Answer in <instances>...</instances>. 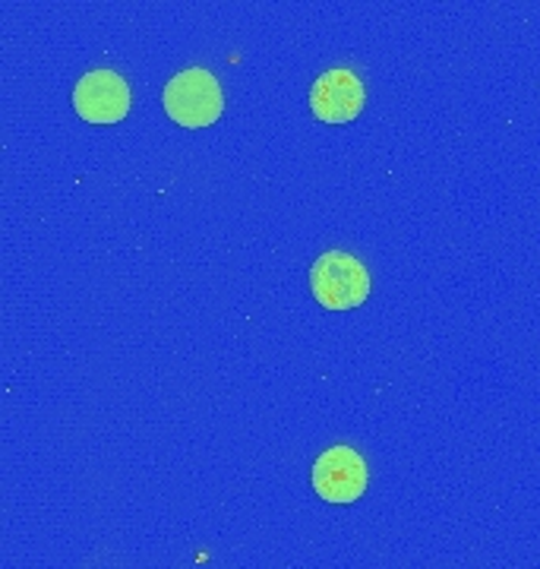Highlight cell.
I'll list each match as a JSON object with an SVG mask.
<instances>
[{"label": "cell", "mask_w": 540, "mask_h": 569, "mask_svg": "<svg viewBox=\"0 0 540 569\" xmlns=\"http://www.w3.org/2000/svg\"><path fill=\"white\" fill-rule=\"evenodd\" d=\"M161 102L171 114V121H178L180 127H209L219 121L221 108H224L219 80L202 67H190L178 77H171L161 92Z\"/></svg>", "instance_id": "obj_1"}, {"label": "cell", "mask_w": 540, "mask_h": 569, "mask_svg": "<svg viewBox=\"0 0 540 569\" xmlns=\"http://www.w3.org/2000/svg\"><path fill=\"white\" fill-rule=\"evenodd\" d=\"M310 291L329 310H351L360 307L370 295V276L358 257L329 250L310 269Z\"/></svg>", "instance_id": "obj_2"}, {"label": "cell", "mask_w": 540, "mask_h": 569, "mask_svg": "<svg viewBox=\"0 0 540 569\" xmlns=\"http://www.w3.org/2000/svg\"><path fill=\"white\" fill-rule=\"evenodd\" d=\"M313 488L329 503H354L367 490V462L351 447H332L313 462Z\"/></svg>", "instance_id": "obj_3"}, {"label": "cell", "mask_w": 540, "mask_h": 569, "mask_svg": "<svg viewBox=\"0 0 540 569\" xmlns=\"http://www.w3.org/2000/svg\"><path fill=\"white\" fill-rule=\"evenodd\" d=\"M73 108L82 121L118 123L130 111V86L114 70H92L77 82Z\"/></svg>", "instance_id": "obj_4"}, {"label": "cell", "mask_w": 540, "mask_h": 569, "mask_svg": "<svg viewBox=\"0 0 540 569\" xmlns=\"http://www.w3.org/2000/svg\"><path fill=\"white\" fill-rule=\"evenodd\" d=\"M310 108L322 123L354 121L363 108V82L344 67L326 70L310 89Z\"/></svg>", "instance_id": "obj_5"}]
</instances>
